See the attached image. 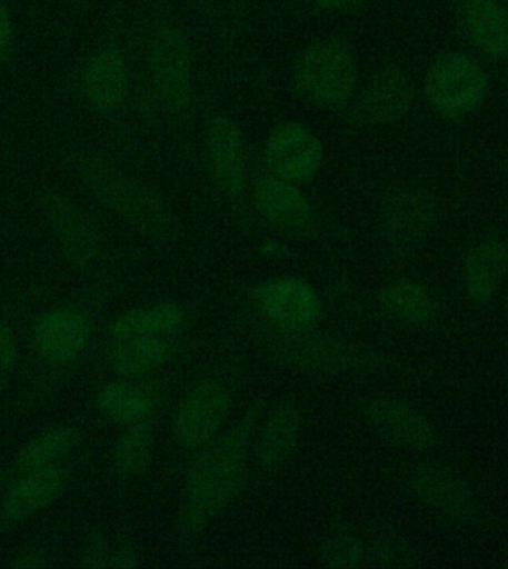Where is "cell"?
Listing matches in <instances>:
<instances>
[{
    "label": "cell",
    "mask_w": 508,
    "mask_h": 569,
    "mask_svg": "<svg viewBox=\"0 0 508 569\" xmlns=\"http://www.w3.org/2000/svg\"><path fill=\"white\" fill-rule=\"evenodd\" d=\"M258 415L256 408L247 410L219 438L197 451L185 479L176 523L183 538L200 536L236 501L253 449Z\"/></svg>",
    "instance_id": "1"
},
{
    "label": "cell",
    "mask_w": 508,
    "mask_h": 569,
    "mask_svg": "<svg viewBox=\"0 0 508 569\" xmlns=\"http://www.w3.org/2000/svg\"><path fill=\"white\" fill-rule=\"evenodd\" d=\"M79 178L88 192L110 213L145 236L161 240L170 236L173 220L161 197L109 158H83Z\"/></svg>",
    "instance_id": "2"
},
{
    "label": "cell",
    "mask_w": 508,
    "mask_h": 569,
    "mask_svg": "<svg viewBox=\"0 0 508 569\" xmlns=\"http://www.w3.org/2000/svg\"><path fill=\"white\" fill-rule=\"evenodd\" d=\"M291 81L307 103L322 110H341L355 101L359 91V60L342 39H318L296 57Z\"/></svg>",
    "instance_id": "3"
},
{
    "label": "cell",
    "mask_w": 508,
    "mask_h": 569,
    "mask_svg": "<svg viewBox=\"0 0 508 569\" xmlns=\"http://www.w3.org/2000/svg\"><path fill=\"white\" fill-rule=\"evenodd\" d=\"M489 78L475 57L448 51L437 57L424 78V96L440 117L458 119L484 103Z\"/></svg>",
    "instance_id": "4"
},
{
    "label": "cell",
    "mask_w": 508,
    "mask_h": 569,
    "mask_svg": "<svg viewBox=\"0 0 508 569\" xmlns=\"http://www.w3.org/2000/svg\"><path fill=\"white\" fill-rule=\"evenodd\" d=\"M146 60L159 101L170 112H187L193 100V52L188 33L176 24L159 26Z\"/></svg>",
    "instance_id": "5"
},
{
    "label": "cell",
    "mask_w": 508,
    "mask_h": 569,
    "mask_svg": "<svg viewBox=\"0 0 508 569\" xmlns=\"http://www.w3.org/2000/svg\"><path fill=\"white\" fill-rule=\"evenodd\" d=\"M232 406V392L220 379L193 383L176 406L171 423L176 443L187 451H200L227 429Z\"/></svg>",
    "instance_id": "6"
},
{
    "label": "cell",
    "mask_w": 508,
    "mask_h": 569,
    "mask_svg": "<svg viewBox=\"0 0 508 569\" xmlns=\"http://www.w3.org/2000/svg\"><path fill=\"white\" fill-rule=\"evenodd\" d=\"M325 144L307 123H277L265 139L262 160L268 174L303 184L311 182L325 164Z\"/></svg>",
    "instance_id": "7"
},
{
    "label": "cell",
    "mask_w": 508,
    "mask_h": 569,
    "mask_svg": "<svg viewBox=\"0 0 508 569\" xmlns=\"http://www.w3.org/2000/svg\"><path fill=\"white\" fill-rule=\"evenodd\" d=\"M260 316L286 333L308 332L321 316V299L308 281L299 277H273L253 290Z\"/></svg>",
    "instance_id": "8"
},
{
    "label": "cell",
    "mask_w": 508,
    "mask_h": 569,
    "mask_svg": "<svg viewBox=\"0 0 508 569\" xmlns=\"http://www.w3.org/2000/svg\"><path fill=\"white\" fill-rule=\"evenodd\" d=\"M202 147L216 189L228 198L240 197L249 182V151L236 119L225 113L213 114L206 123Z\"/></svg>",
    "instance_id": "9"
},
{
    "label": "cell",
    "mask_w": 508,
    "mask_h": 569,
    "mask_svg": "<svg viewBox=\"0 0 508 569\" xmlns=\"http://www.w3.org/2000/svg\"><path fill=\"white\" fill-rule=\"evenodd\" d=\"M437 206L430 193L415 187H399L386 197L381 211L382 237L397 254H409L430 237Z\"/></svg>",
    "instance_id": "10"
},
{
    "label": "cell",
    "mask_w": 508,
    "mask_h": 569,
    "mask_svg": "<svg viewBox=\"0 0 508 569\" xmlns=\"http://www.w3.org/2000/svg\"><path fill=\"white\" fill-rule=\"evenodd\" d=\"M415 83L399 66H384L375 70L355 99L356 117L363 126L387 127L400 122L414 109Z\"/></svg>",
    "instance_id": "11"
},
{
    "label": "cell",
    "mask_w": 508,
    "mask_h": 569,
    "mask_svg": "<svg viewBox=\"0 0 508 569\" xmlns=\"http://www.w3.org/2000/svg\"><path fill=\"white\" fill-rule=\"evenodd\" d=\"M43 210L66 262L90 267L101 249L100 231L91 216L63 193H48Z\"/></svg>",
    "instance_id": "12"
},
{
    "label": "cell",
    "mask_w": 508,
    "mask_h": 569,
    "mask_svg": "<svg viewBox=\"0 0 508 569\" xmlns=\"http://www.w3.org/2000/svg\"><path fill=\"white\" fill-rule=\"evenodd\" d=\"M130 64L117 47H103L92 52L79 74L83 100L99 113L121 109L130 94Z\"/></svg>",
    "instance_id": "13"
},
{
    "label": "cell",
    "mask_w": 508,
    "mask_h": 569,
    "mask_svg": "<svg viewBox=\"0 0 508 569\" xmlns=\"http://www.w3.org/2000/svg\"><path fill=\"white\" fill-rule=\"evenodd\" d=\"M91 321L86 312L72 307L43 312L33 326V346L43 360L69 365L87 350Z\"/></svg>",
    "instance_id": "14"
},
{
    "label": "cell",
    "mask_w": 508,
    "mask_h": 569,
    "mask_svg": "<svg viewBox=\"0 0 508 569\" xmlns=\"http://www.w3.org/2000/svg\"><path fill=\"white\" fill-rule=\"evenodd\" d=\"M251 202L260 218L286 232H305L316 220V210L300 184L265 174L251 189Z\"/></svg>",
    "instance_id": "15"
},
{
    "label": "cell",
    "mask_w": 508,
    "mask_h": 569,
    "mask_svg": "<svg viewBox=\"0 0 508 569\" xmlns=\"http://www.w3.org/2000/svg\"><path fill=\"white\" fill-rule=\"evenodd\" d=\"M68 473L59 465L26 471L0 500V525H19L54 505L64 491Z\"/></svg>",
    "instance_id": "16"
},
{
    "label": "cell",
    "mask_w": 508,
    "mask_h": 569,
    "mask_svg": "<svg viewBox=\"0 0 508 569\" xmlns=\"http://www.w3.org/2000/svg\"><path fill=\"white\" fill-rule=\"evenodd\" d=\"M370 427L387 442L408 451H428L435 447L436 435L431 423L404 400L378 397L366 406Z\"/></svg>",
    "instance_id": "17"
},
{
    "label": "cell",
    "mask_w": 508,
    "mask_h": 569,
    "mask_svg": "<svg viewBox=\"0 0 508 569\" xmlns=\"http://www.w3.org/2000/svg\"><path fill=\"white\" fill-rule=\"evenodd\" d=\"M410 488L422 505L452 522L470 523L476 519V498L470 488L445 467H421L412 475Z\"/></svg>",
    "instance_id": "18"
},
{
    "label": "cell",
    "mask_w": 508,
    "mask_h": 569,
    "mask_svg": "<svg viewBox=\"0 0 508 569\" xmlns=\"http://www.w3.org/2000/svg\"><path fill=\"white\" fill-rule=\"evenodd\" d=\"M302 435V415L298 406L281 403L265 418L256 430L253 451L256 462L263 471H276L286 465L298 448Z\"/></svg>",
    "instance_id": "19"
},
{
    "label": "cell",
    "mask_w": 508,
    "mask_h": 569,
    "mask_svg": "<svg viewBox=\"0 0 508 569\" xmlns=\"http://www.w3.org/2000/svg\"><path fill=\"white\" fill-rule=\"evenodd\" d=\"M458 20L468 42L490 59L508 56V10L499 0H462Z\"/></svg>",
    "instance_id": "20"
},
{
    "label": "cell",
    "mask_w": 508,
    "mask_h": 569,
    "mask_svg": "<svg viewBox=\"0 0 508 569\" xmlns=\"http://www.w3.org/2000/svg\"><path fill=\"white\" fill-rule=\"evenodd\" d=\"M281 355L291 366L320 375L346 373L356 363V352L338 339L291 333Z\"/></svg>",
    "instance_id": "21"
},
{
    "label": "cell",
    "mask_w": 508,
    "mask_h": 569,
    "mask_svg": "<svg viewBox=\"0 0 508 569\" xmlns=\"http://www.w3.org/2000/svg\"><path fill=\"white\" fill-rule=\"evenodd\" d=\"M175 356L170 337H131L112 339L109 363L123 379L146 377L162 369Z\"/></svg>",
    "instance_id": "22"
},
{
    "label": "cell",
    "mask_w": 508,
    "mask_h": 569,
    "mask_svg": "<svg viewBox=\"0 0 508 569\" xmlns=\"http://www.w3.org/2000/svg\"><path fill=\"white\" fill-rule=\"evenodd\" d=\"M508 271V250L502 241L485 238L467 251L464 282L468 297L477 303L489 302Z\"/></svg>",
    "instance_id": "23"
},
{
    "label": "cell",
    "mask_w": 508,
    "mask_h": 569,
    "mask_svg": "<svg viewBox=\"0 0 508 569\" xmlns=\"http://www.w3.org/2000/svg\"><path fill=\"white\" fill-rule=\"evenodd\" d=\"M187 323V311L178 302L163 301L132 308L110 325V338L171 337Z\"/></svg>",
    "instance_id": "24"
},
{
    "label": "cell",
    "mask_w": 508,
    "mask_h": 569,
    "mask_svg": "<svg viewBox=\"0 0 508 569\" xmlns=\"http://www.w3.org/2000/svg\"><path fill=\"white\" fill-rule=\"evenodd\" d=\"M96 406L104 418L123 429L137 423L152 422L157 408L148 390L123 378L121 381L101 386L96 392Z\"/></svg>",
    "instance_id": "25"
},
{
    "label": "cell",
    "mask_w": 508,
    "mask_h": 569,
    "mask_svg": "<svg viewBox=\"0 0 508 569\" xmlns=\"http://www.w3.org/2000/svg\"><path fill=\"white\" fill-rule=\"evenodd\" d=\"M379 306L392 319L421 326L435 316V301L421 282L397 280L387 284L378 297Z\"/></svg>",
    "instance_id": "26"
},
{
    "label": "cell",
    "mask_w": 508,
    "mask_h": 569,
    "mask_svg": "<svg viewBox=\"0 0 508 569\" xmlns=\"http://www.w3.org/2000/svg\"><path fill=\"white\" fill-rule=\"evenodd\" d=\"M81 442V435L70 426H56L30 439L16 457L17 469L26 471L54 466Z\"/></svg>",
    "instance_id": "27"
},
{
    "label": "cell",
    "mask_w": 508,
    "mask_h": 569,
    "mask_svg": "<svg viewBox=\"0 0 508 569\" xmlns=\"http://www.w3.org/2000/svg\"><path fill=\"white\" fill-rule=\"evenodd\" d=\"M155 435L152 422L126 427L113 449L114 470L123 478L143 475L152 462Z\"/></svg>",
    "instance_id": "28"
},
{
    "label": "cell",
    "mask_w": 508,
    "mask_h": 569,
    "mask_svg": "<svg viewBox=\"0 0 508 569\" xmlns=\"http://www.w3.org/2000/svg\"><path fill=\"white\" fill-rule=\"evenodd\" d=\"M318 558L329 568H359L368 560V546L352 529L338 528L322 538Z\"/></svg>",
    "instance_id": "29"
},
{
    "label": "cell",
    "mask_w": 508,
    "mask_h": 569,
    "mask_svg": "<svg viewBox=\"0 0 508 569\" xmlns=\"http://www.w3.org/2000/svg\"><path fill=\"white\" fill-rule=\"evenodd\" d=\"M366 546H368V559L378 567H414L417 562V553L399 538L381 537Z\"/></svg>",
    "instance_id": "30"
},
{
    "label": "cell",
    "mask_w": 508,
    "mask_h": 569,
    "mask_svg": "<svg viewBox=\"0 0 508 569\" xmlns=\"http://www.w3.org/2000/svg\"><path fill=\"white\" fill-rule=\"evenodd\" d=\"M112 545L108 537L99 531L91 532L79 550V565L83 568H110Z\"/></svg>",
    "instance_id": "31"
},
{
    "label": "cell",
    "mask_w": 508,
    "mask_h": 569,
    "mask_svg": "<svg viewBox=\"0 0 508 569\" xmlns=\"http://www.w3.org/2000/svg\"><path fill=\"white\" fill-rule=\"evenodd\" d=\"M17 360H19V342H17L14 330L8 325L0 323V390L14 372Z\"/></svg>",
    "instance_id": "32"
},
{
    "label": "cell",
    "mask_w": 508,
    "mask_h": 569,
    "mask_svg": "<svg viewBox=\"0 0 508 569\" xmlns=\"http://www.w3.org/2000/svg\"><path fill=\"white\" fill-rule=\"evenodd\" d=\"M141 562H143V555H141L140 547L135 541L122 538L117 545L112 546L110 568H139Z\"/></svg>",
    "instance_id": "33"
},
{
    "label": "cell",
    "mask_w": 508,
    "mask_h": 569,
    "mask_svg": "<svg viewBox=\"0 0 508 569\" xmlns=\"http://www.w3.org/2000/svg\"><path fill=\"white\" fill-rule=\"evenodd\" d=\"M14 20L3 0H0V61L10 54L11 48L14 46Z\"/></svg>",
    "instance_id": "34"
},
{
    "label": "cell",
    "mask_w": 508,
    "mask_h": 569,
    "mask_svg": "<svg viewBox=\"0 0 508 569\" xmlns=\"http://www.w3.org/2000/svg\"><path fill=\"white\" fill-rule=\"evenodd\" d=\"M12 568L37 569L50 567V558L42 549L30 547L19 551L10 562Z\"/></svg>",
    "instance_id": "35"
},
{
    "label": "cell",
    "mask_w": 508,
    "mask_h": 569,
    "mask_svg": "<svg viewBox=\"0 0 508 569\" xmlns=\"http://www.w3.org/2000/svg\"><path fill=\"white\" fill-rule=\"evenodd\" d=\"M369 0H311L312 7L321 12H342L365 6Z\"/></svg>",
    "instance_id": "36"
},
{
    "label": "cell",
    "mask_w": 508,
    "mask_h": 569,
    "mask_svg": "<svg viewBox=\"0 0 508 569\" xmlns=\"http://www.w3.org/2000/svg\"><path fill=\"white\" fill-rule=\"evenodd\" d=\"M259 253L263 259L277 262V260L285 259L287 247L285 242L277 240V238H267V240L260 242Z\"/></svg>",
    "instance_id": "37"
},
{
    "label": "cell",
    "mask_w": 508,
    "mask_h": 569,
    "mask_svg": "<svg viewBox=\"0 0 508 569\" xmlns=\"http://www.w3.org/2000/svg\"><path fill=\"white\" fill-rule=\"evenodd\" d=\"M504 6H506L508 10V0H504Z\"/></svg>",
    "instance_id": "38"
},
{
    "label": "cell",
    "mask_w": 508,
    "mask_h": 569,
    "mask_svg": "<svg viewBox=\"0 0 508 569\" xmlns=\"http://www.w3.org/2000/svg\"><path fill=\"white\" fill-rule=\"evenodd\" d=\"M507 307H508V293H507Z\"/></svg>",
    "instance_id": "39"
}]
</instances>
